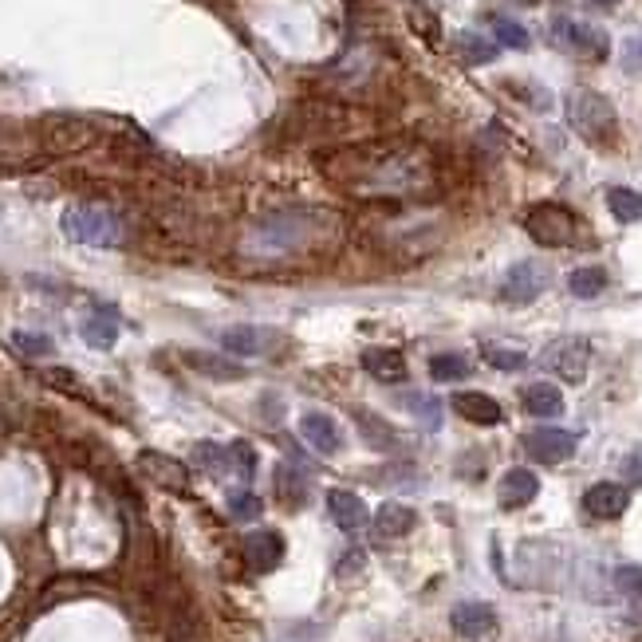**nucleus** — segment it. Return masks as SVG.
<instances>
[{"mask_svg": "<svg viewBox=\"0 0 642 642\" xmlns=\"http://www.w3.org/2000/svg\"><path fill=\"white\" fill-rule=\"evenodd\" d=\"M300 434H304V442H308L316 453H339L343 450V430H339V422H335L331 414H323V410H308V414H300Z\"/></svg>", "mask_w": 642, "mask_h": 642, "instance_id": "9b49d317", "label": "nucleus"}, {"mask_svg": "<svg viewBox=\"0 0 642 642\" xmlns=\"http://www.w3.org/2000/svg\"><path fill=\"white\" fill-rule=\"evenodd\" d=\"M359 422H363V438H367L375 450H390V442H394V438L386 434V426L375 418V414H363V410H359Z\"/></svg>", "mask_w": 642, "mask_h": 642, "instance_id": "72a5a7b5", "label": "nucleus"}, {"mask_svg": "<svg viewBox=\"0 0 642 642\" xmlns=\"http://www.w3.org/2000/svg\"><path fill=\"white\" fill-rule=\"evenodd\" d=\"M607 209L619 221H642V193L627 190V186H615V190H607Z\"/></svg>", "mask_w": 642, "mask_h": 642, "instance_id": "a878e982", "label": "nucleus"}, {"mask_svg": "<svg viewBox=\"0 0 642 642\" xmlns=\"http://www.w3.org/2000/svg\"><path fill=\"white\" fill-rule=\"evenodd\" d=\"M493 36L505 44V48H528V32L516 24V20H505V16H493Z\"/></svg>", "mask_w": 642, "mask_h": 642, "instance_id": "2f4dec72", "label": "nucleus"}, {"mask_svg": "<svg viewBox=\"0 0 642 642\" xmlns=\"http://www.w3.org/2000/svg\"><path fill=\"white\" fill-rule=\"evenodd\" d=\"M229 457L237 461V469H241V477H245V481L257 473V453H253V446H249V442H237V446L229 450Z\"/></svg>", "mask_w": 642, "mask_h": 642, "instance_id": "e433bc0d", "label": "nucleus"}, {"mask_svg": "<svg viewBox=\"0 0 642 642\" xmlns=\"http://www.w3.org/2000/svg\"><path fill=\"white\" fill-rule=\"evenodd\" d=\"M355 564H363V556H359V552H351V556H347V560L339 564V572L347 576V572H355Z\"/></svg>", "mask_w": 642, "mask_h": 642, "instance_id": "58836bf2", "label": "nucleus"}, {"mask_svg": "<svg viewBox=\"0 0 642 642\" xmlns=\"http://www.w3.org/2000/svg\"><path fill=\"white\" fill-rule=\"evenodd\" d=\"M524 453L532 457V461H544V465H560V461H568L572 453H576L579 438L572 430H556V426H540V430H532V434H524Z\"/></svg>", "mask_w": 642, "mask_h": 642, "instance_id": "0eeeda50", "label": "nucleus"}, {"mask_svg": "<svg viewBox=\"0 0 642 642\" xmlns=\"http://www.w3.org/2000/svg\"><path fill=\"white\" fill-rule=\"evenodd\" d=\"M627 505H631V493H627V485H619V481H599V485H591V489L583 493V509L591 516H599V520L623 516Z\"/></svg>", "mask_w": 642, "mask_h": 642, "instance_id": "9d476101", "label": "nucleus"}, {"mask_svg": "<svg viewBox=\"0 0 642 642\" xmlns=\"http://www.w3.org/2000/svg\"><path fill=\"white\" fill-rule=\"evenodd\" d=\"M615 583H619V591H627L631 599H642V568L639 564H623V568H615Z\"/></svg>", "mask_w": 642, "mask_h": 642, "instance_id": "f704fd0d", "label": "nucleus"}, {"mask_svg": "<svg viewBox=\"0 0 642 642\" xmlns=\"http://www.w3.org/2000/svg\"><path fill=\"white\" fill-rule=\"evenodd\" d=\"M453 410H457L465 422H473V426H497V422H501V402L489 398V394H481V390H461V394H453Z\"/></svg>", "mask_w": 642, "mask_h": 642, "instance_id": "a211bd4d", "label": "nucleus"}, {"mask_svg": "<svg viewBox=\"0 0 642 642\" xmlns=\"http://www.w3.org/2000/svg\"><path fill=\"white\" fill-rule=\"evenodd\" d=\"M406 410L426 426V430H442V402L434 394H406Z\"/></svg>", "mask_w": 642, "mask_h": 642, "instance_id": "bb28decb", "label": "nucleus"}, {"mask_svg": "<svg viewBox=\"0 0 642 642\" xmlns=\"http://www.w3.org/2000/svg\"><path fill=\"white\" fill-rule=\"evenodd\" d=\"M457 52H461L465 64H489V60L497 56V48H493L489 40L473 36V32H461V36H457Z\"/></svg>", "mask_w": 642, "mask_h": 642, "instance_id": "cd10ccee", "label": "nucleus"}, {"mask_svg": "<svg viewBox=\"0 0 642 642\" xmlns=\"http://www.w3.org/2000/svg\"><path fill=\"white\" fill-rule=\"evenodd\" d=\"M591 4H603V8H611V4H615V0H591Z\"/></svg>", "mask_w": 642, "mask_h": 642, "instance_id": "a19ab883", "label": "nucleus"}, {"mask_svg": "<svg viewBox=\"0 0 642 642\" xmlns=\"http://www.w3.org/2000/svg\"><path fill=\"white\" fill-rule=\"evenodd\" d=\"M552 36H556V44H564V48H572V52H583V56H595V60H603L607 48H611L607 32H599V28H591V24H579V20H568V16H560V20L552 24Z\"/></svg>", "mask_w": 642, "mask_h": 642, "instance_id": "6e6552de", "label": "nucleus"}, {"mask_svg": "<svg viewBox=\"0 0 642 642\" xmlns=\"http://www.w3.org/2000/svg\"><path fill=\"white\" fill-rule=\"evenodd\" d=\"M64 233L75 245H91V249H111L123 241V221L103 209V205H71L64 213Z\"/></svg>", "mask_w": 642, "mask_h": 642, "instance_id": "f257e3e1", "label": "nucleus"}, {"mask_svg": "<svg viewBox=\"0 0 642 642\" xmlns=\"http://www.w3.org/2000/svg\"><path fill=\"white\" fill-rule=\"evenodd\" d=\"M12 347H16L20 355H32V359L52 355V339L40 335V331H12Z\"/></svg>", "mask_w": 642, "mask_h": 642, "instance_id": "7c9ffc66", "label": "nucleus"}, {"mask_svg": "<svg viewBox=\"0 0 642 642\" xmlns=\"http://www.w3.org/2000/svg\"><path fill=\"white\" fill-rule=\"evenodd\" d=\"M548 268L540 260H520L505 272V284H501V300L505 304H532L544 288H548Z\"/></svg>", "mask_w": 642, "mask_h": 642, "instance_id": "423d86ee", "label": "nucleus"}, {"mask_svg": "<svg viewBox=\"0 0 642 642\" xmlns=\"http://www.w3.org/2000/svg\"><path fill=\"white\" fill-rule=\"evenodd\" d=\"M540 367L552 371V375H560V379H568V383H583V379H587V367H591V343H587L583 335H564V339H556V343L544 347Z\"/></svg>", "mask_w": 642, "mask_h": 642, "instance_id": "39448f33", "label": "nucleus"}, {"mask_svg": "<svg viewBox=\"0 0 642 642\" xmlns=\"http://www.w3.org/2000/svg\"><path fill=\"white\" fill-rule=\"evenodd\" d=\"M568 288H572V296H579V300H591V296H599V292L607 288V272H603L599 264L576 268V272L568 276Z\"/></svg>", "mask_w": 642, "mask_h": 642, "instance_id": "393cba45", "label": "nucleus"}, {"mask_svg": "<svg viewBox=\"0 0 642 642\" xmlns=\"http://www.w3.org/2000/svg\"><path fill=\"white\" fill-rule=\"evenodd\" d=\"M312 237V217L308 213H276L253 233V249L264 257H280L288 249H304Z\"/></svg>", "mask_w": 642, "mask_h": 642, "instance_id": "f03ea898", "label": "nucleus"}, {"mask_svg": "<svg viewBox=\"0 0 642 642\" xmlns=\"http://www.w3.org/2000/svg\"><path fill=\"white\" fill-rule=\"evenodd\" d=\"M623 473H627L631 485H642V446L623 457Z\"/></svg>", "mask_w": 642, "mask_h": 642, "instance_id": "4c0bfd02", "label": "nucleus"}, {"mask_svg": "<svg viewBox=\"0 0 642 642\" xmlns=\"http://www.w3.org/2000/svg\"><path fill=\"white\" fill-rule=\"evenodd\" d=\"M536 493H540V481H536L532 469H509L501 477V485H497L501 509H524L528 501H536Z\"/></svg>", "mask_w": 642, "mask_h": 642, "instance_id": "f3484780", "label": "nucleus"}, {"mask_svg": "<svg viewBox=\"0 0 642 642\" xmlns=\"http://www.w3.org/2000/svg\"><path fill=\"white\" fill-rule=\"evenodd\" d=\"M229 513H233V520H257L264 513V501H260L257 493H237L229 501Z\"/></svg>", "mask_w": 642, "mask_h": 642, "instance_id": "473e14b6", "label": "nucleus"}, {"mask_svg": "<svg viewBox=\"0 0 642 642\" xmlns=\"http://www.w3.org/2000/svg\"><path fill=\"white\" fill-rule=\"evenodd\" d=\"M418 524V513L410 509V505H398V501H386L379 516H375V528L383 532V536H406L410 528Z\"/></svg>", "mask_w": 642, "mask_h": 642, "instance_id": "4be33fe9", "label": "nucleus"}, {"mask_svg": "<svg viewBox=\"0 0 642 642\" xmlns=\"http://www.w3.org/2000/svg\"><path fill=\"white\" fill-rule=\"evenodd\" d=\"M520 402H524V410L532 418H560L564 414V394H560V386L552 383H532L520 394Z\"/></svg>", "mask_w": 642, "mask_h": 642, "instance_id": "aec40b11", "label": "nucleus"}, {"mask_svg": "<svg viewBox=\"0 0 642 642\" xmlns=\"http://www.w3.org/2000/svg\"><path fill=\"white\" fill-rule=\"evenodd\" d=\"M138 465H142V473H146L154 485H162V489H174V493H186V489H190V473H186V465L174 461V457L142 453Z\"/></svg>", "mask_w": 642, "mask_h": 642, "instance_id": "dca6fc26", "label": "nucleus"}, {"mask_svg": "<svg viewBox=\"0 0 642 642\" xmlns=\"http://www.w3.org/2000/svg\"><path fill=\"white\" fill-rule=\"evenodd\" d=\"M327 513L343 532H359L367 524V505L351 493V489H331L327 493Z\"/></svg>", "mask_w": 642, "mask_h": 642, "instance_id": "6ab92c4d", "label": "nucleus"}, {"mask_svg": "<svg viewBox=\"0 0 642 642\" xmlns=\"http://www.w3.org/2000/svg\"><path fill=\"white\" fill-rule=\"evenodd\" d=\"M44 134H48V146H52V150H60V154H67V150H83V146L95 138L91 123L71 119V115H56V119H48V123H44Z\"/></svg>", "mask_w": 642, "mask_h": 642, "instance_id": "2eb2a0df", "label": "nucleus"}, {"mask_svg": "<svg viewBox=\"0 0 642 642\" xmlns=\"http://www.w3.org/2000/svg\"><path fill=\"white\" fill-rule=\"evenodd\" d=\"M513 4H524V8H536L540 0H513Z\"/></svg>", "mask_w": 642, "mask_h": 642, "instance_id": "ea45409f", "label": "nucleus"}, {"mask_svg": "<svg viewBox=\"0 0 642 642\" xmlns=\"http://www.w3.org/2000/svg\"><path fill=\"white\" fill-rule=\"evenodd\" d=\"M469 359L457 355V351H442V355H430V379L434 383H461L469 375Z\"/></svg>", "mask_w": 642, "mask_h": 642, "instance_id": "b1692460", "label": "nucleus"}, {"mask_svg": "<svg viewBox=\"0 0 642 642\" xmlns=\"http://www.w3.org/2000/svg\"><path fill=\"white\" fill-rule=\"evenodd\" d=\"M568 123L591 142H607L615 134V111H611V103L603 95L576 91V95H568Z\"/></svg>", "mask_w": 642, "mask_h": 642, "instance_id": "7ed1b4c3", "label": "nucleus"}, {"mask_svg": "<svg viewBox=\"0 0 642 642\" xmlns=\"http://www.w3.org/2000/svg\"><path fill=\"white\" fill-rule=\"evenodd\" d=\"M79 331H83V339H87L95 351H111L115 339H119V312H115L111 304H95V308L83 316Z\"/></svg>", "mask_w": 642, "mask_h": 642, "instance_id": "f8f14e48", "label": "nucleus"}, {"mask_svg": "<svg viewBox=\"0 0 642 642\" xmlns=\"http://www.w3.org/2000/svg\"><path fill=\"white\" fill-rule=\"evenodd\" d=\"M221 347L241 355V359H253V355H264L272 347V331L268 327H257V323H237V327H225L221 331Z\"/></svg>", "mask_w": 642, "mask_h": 642, "instance_id": "4468645a", "label": "nucleus"}, {"mask_svg": "<svg viewBox=\"0 0 642 642\" xmlns=\"http://www.w3.org/2000/svg\"><path fill=\"white\" fill-rule=\"evenodd\" d=\"M363 367L379 383H402L406 379V363H402V355L394 347H367L363 351Z\"/></svg>", "mask_w": 642, "mask_h": 642, "instance_id": "412c9836", "label": "nucleus"}, {"mask_svg": "<svg viewBox=\"0 0 642 642\" xmlns=\"http://www.w3.org/2000/svg\"><path fill=\"white\" fill-rule=\"evenodd\" d=\"M450 623L461 639H469V642L489 639V635L497 631V611H493L489 603H457Z\"/></svg>", "mask_w": 642, "mask_h": 642, "instance_id": "1a4fd4ad", "label": "nucleus"}, {"mask_svg": "<svg viewBox=\"0 0 642 642\" xmlns=\"http://www.w3.org/2000/svg\"><path fill=\"white\" fill-rule=\"evenodd\" d=\"M276 493L288 501V505H300L308 497V477L292 465V461H280L276 465Z\"/></svg>", "mask_w": 642, "mask_h": 642, "instance_id": "5701e85b", "label": "nucleus"}, {"mask_svg": "<svg viewBox=\"0 0 642 642\" xmlns=\"http://www.w3.org/2000/svg\"><path fill=\"white\" fill-rule=\"evenodd\" d=\"M241 552H245V560H249L253 572H272V568L280 564V556H284V540H280V532L260 528V532H249V536L241 540Z\"/></svg>", "mask_w": 642, "mask_h": 642, "instance_id": "ddd939ff", "label": "nucleus"}, {"mask_svg": "<svg viewBox=\"0 0 642 642\" xmlns=\"http://www.w3.org/2000/svg\"><path fill=\"white\" fill-rule=\"evenodd\" d=\"M186 359H190L201 375H213V379H241V375H245V367H233V363L213 359V355H197V351H190Z\"/></svg>", "mask_w": 642, "mask_h": 642, "instance_id": "c85d7f7f", "label": "nucleus"}, {"mask_svg": "<svg viewBox=\"0 0 642 642\" xmlns=\"http://www.w3.org/2000/svg\"><path fill=\"white\" fill-rule=\"evenodd\" d=\"M524 229H528V237H532V241H540V245H548V249L572 245V241H576V233H579L572 209H564V205H552V201H544V205L528 209V217H524Z\"/></svg>", "mask_w": 642, "mask_h": 642, "instance_id": "20e7f679", "label": "nucleus"}, {"mask_svg": "<svg viewBox=\"0 0 642 642\" xmlns=\"http://www.w3.org/2000/svg\"><path fill=\"white\" fill-rule=\"evenodd\" d=\"M193 457H197V461H201V465H205L209 473H221V469H225V457H229V453L221 450V446H209V442H201V446L193 450Z\"/></svg>", "mask_w": 642, "mask_h": 642, "instance_id": "c9c22d12", "label": "nucleus"}, {"mask_svg": "<svg viewBox=\"0 0 642 642\" xmlns=\"http://www.w3.org/2000/svg\"><path fill=\"white\" fill-rule=\"evenodd\" d=\"M485 363H493L497 371H520L528 359H524V351H513V347H501V343H485Z\"/></svg>", "mask_w": 642, "mask_h": 642, "instance_id": "c756f323", "label": "nucleus"}]
</instances>
